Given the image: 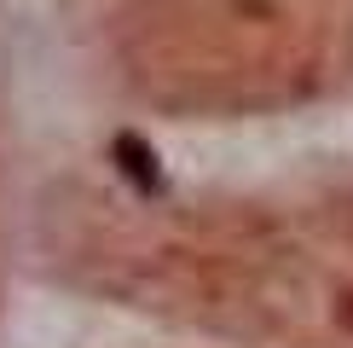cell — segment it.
Segmentation results:
<instances>
[{"instance_id": "obj_1", "label": "cell", "mask_w": 353, "mask_h": 348, "mask_svg": "<svg viewBox=\"0 0 353 348\" xmlns=\"http://www.w3.org/2000/svg\"><path fill=\"white\" fill-rule=\"evenodd\" d=\"M110 157H116V168H122L128 180L139 186V192H163V168H157V151H151L139 134H116V139H110Z\"/></svg>"}]
</instances>
